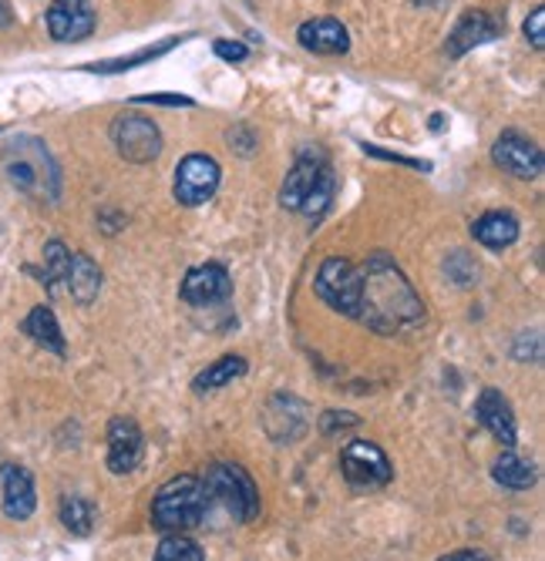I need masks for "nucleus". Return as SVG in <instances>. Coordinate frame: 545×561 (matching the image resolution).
<instances>
[{"instance_id": "1", "label": "nucleus", "mask_w": 545, "mask_h": 561, "mask_svg": "<svg viewBox=\"0 0 545 561\" xmlns=\"http://www.w3.org/2000/svg\"><path fill=\"white\" fill-rule=\"evenodd\" d=\"M351 320L381 336H401L424 323V299L415 293L401 266L384 252H374L357 266V299Z\"/></svg>"}, {"instance_id": "2", "label": "nucleus", "mask_w": 545, "mask_h": 561, "mask_svg": "<svg viewBox=\"0 0 545 561\" xmlns=\"http://www.w3.org/2000/svg\"><path fill=\"white\" fill-rule=\"evenodd\" d=\"M0 169H4L8 182L37 198V202H58L61 192V175H58V162L55 156L47 151V145L34 135H18L4 156H0Z\"/></svg>"}, {"instance_id": "3", "label": "nucleus", "mask_w": 545, "mask_h": 561, "mask_svg": "<svg viewBox=\"0 0 545 561\" xmlns=\"http://www.w3.org/2000/svg\"><path fill=\"white\" fill-rule=\"evenodd\" d=\"M337 192V175L320 148H304L296 156L283 188H280V206L289 213H304L307 219H320Z\"/></svg>"}, {"instance_id": "4", "label": "nucleus", "mask_w": 545, "mask_h": 561, "mask_svg": "<svg viewBox=\"0 0 545 561\" xmlns=\"http://www.w3.org/2000/svg\"><path fill=\"white\" fill-rule=\"evenodd\" d=\"M209 512V497L200 478L182 474L172 478L159 488L156 501H152V525L159 531H189V528H200L206 522Z\"/></svg>"}, {"instance_id": "5", "label": "nucleus", "mask_w": 545, "mask_h": 561, "mask_svg": "<svg viewBox=\"0 0 545 561\" xmlns=\"http://www.w3.org/2000/svg\"><path fill=\"white\" fill-rule=\"evenodd\" d=\"M203 488L209 504L216 501L226 515H232L242 525L260 515V491L253 478L236 465H213L203 478Z\"/></svg>"}, {"instance_id": "6", "label": "nucleus", "mask_w": 545, "mask_h": 561, "mask_svg": "<svg viewBox=\"0 0 545 561\" xmlns=\"http://www.w3.org/2000/svg\"><path fill=\"white\" fill-rule=\"evenodd\" d=\"M112 141L118 148V156L135 165L159 159V151H162V131L145 115H118L112 122Z\"/></svg>"}, {"instance_id": "7", "label": "nucleus", "mask_w": 545, "mask_h": 561, "mask_svg": "<svg viewBox=\"0 0 545 561\" xmlns=\"http://www.w3.org/2000/svg\"><path fill=\"white\" fill-rule=\"evenodd\" d=\"M223 182V169L213 156H185L175 169V198L182 206L195 209V206H206V202L216 195Z\"/></svg>"}, {"instance_id": "8", "label": "nucleus", "mask_w": 545, "mask_h": 561, "mask_svg": "<svg viewBox=\"0 0 545 561\" xmlns=\"http://www.w3.org/2000/svg\"><path fill=\"white\" fill-rule=\"evenodd\" d=\"M340 471L354 488H384L394 478L387 454L371 440H351L340 454Z\"/></svg>"}, {"instance_id": "9", "label": "nucleus", "mask_w": 545, "mask_h": 561, "mask_svg": "<svg viewBox=\"0 0 545 561\" xmlns=\"http://www.w3.org/2000/svg\"><path fill=\"white\" fill-rule=\"evenodd\" d=\"M317 296L330 306V310L351 317L354 313V299H357V266L351 260L330 256L314 279Z\"/></svg>"}, {"instance_id": "10", "label": "nucleus", "mask_w": 545, "mask_h": 561, "mask_svg": "<svg viewBox=\"0 0 545 561\" xmlns=\"http://www.w3.org/2000/svg\"><path fill=\"white\" fill-rule=\"evenodd\" d=\"M491 159L502 172H509V175H515L522 182H535L542 175V169H545L542 148L532 138L519 135V131H502L499 138H495Z\"/></svg>"}, {"instance_id": "11", "label": "nucleus", "mask_w": 545, "mask_h": 561, "mask_svg": "<svg viewBox=\"0 0 545 561\" xmlns=\"http://www.w3.org/2000/svg\"><path fill=\"white\" fill-rule=\"evenodd\" d=\"M98 14L91 0H52L47 8V34L61 44H78L94 34Z\"/></svg>"}, {"instance_id": "12", "label": "nucleus", "mask_w": 545, "mask_h": 561, "mask_svg": "<svg viewBox=\"0 0 545 561\" xmlns=\"http://www.w3.org/2000/svg\"><path fill=\"white\" fill-rule=\"evenodd\" d=\"M182 299L189 306H216V302H226L232 296V279H229V270L219 266V263H206V266H195L185 273L182 279Z\"/></svg>"}, {"instance_id": "13", "label": "nucleus", "mask_w": 545, "mask_h": 561, "mask_svg": "<svg viewBox=\"0 0 545 561\" xmlns=\"http://www.w3.org/2000/svg\"><path fill=\"white\" fill-rule=\"evenodd\" d=\"M145 454V437L132 417H115L109 424V471L112 474H128L138 468Z\"/></svg>"}, {"instance_id": "14", "label": "nucleus", "mask_w": 545, "mask_h": 561, "mask_svg": "<svg viewBox=\"0 0 545 561\" xmlns=\"http://www.w3.org/2000/svg\"><path fill=\"white\" fill-rule=\"evenodd\" d=\"M475 417L502 447H515V414H512V403L502 397V390L485 387L475 400Z\"/></svg>"}, {"instance_id": "15", "label": "nucleus", "mask_w": 545, "mask_h": 561, "mask_svg": "<svg viewBox=\"0 0 545 561\" xmlns=\"http://www.w3.org/2000/svg\"><path fill=\"white\" fill-rule=\"evenodd\" d=\"M502 31H506V24L495 21L491 14H485V11H465L462 21L455 24L452 37H449V44H444V50H449V58H462V55H468L472 47L495 41Z\"/></svg>"}, {"instance_id": "16", "label": "nucleus", "mask_w": 545, "mask_h": 561, "mask_svg": "<svg viewBox=\"0 0 545 561\" xmlns=\"http://www.w3.org/2000/svg\"><path fill=\"white\" fill-rule=\"evenodd\" d=\"M0 488H4V515L14 522H27L37 507L34 478L21 465H4L0 468Z\"/></svg>"}, {"instance_id": "17", "label": "nucleus", "mask_w": 545, "mask_h": 561, "mask_svg": "<svg viewBox=\"0 0 545 561\" xmlns=\"http://www.w3.org/2000/svg\"><path fill=\"white\" fill-rule=\"evenodd\" d=\"M296 41L314 50V55H347V47H351V34L333 18L304 21L300 31H296Z\"/></svg>"}, {"instance_id": "18", "label": "nucleus", "mask_w": 545, "mask_h": 561, "mask_svg": "<svg viewBox=\"0 0 545 561\" xmlns=\"http://www.w3.org/2000/svg\"><path fill=\"white\" fill-rule=\"evenodd\" d=\"M519 219L512 216V213H506V209H495V213H485L481 219H475V226H472V236H475V242H481L485 249H509L515 239H519Z\"/></svg>"}, {"instance_id": "19", "label": "nucleus", "mask_w": 545, "mask_h": 561, "mask_svg": "<svg viewBox=\"0 0 545 561\" xmlns=\"http://www.w3.org/2000/svg\"><path fill=\"white\" fill-rule=\"evenodd\" d=\"M68 293L75 302L81 306H91L98 299V293H102V270L94 266L91 256H84V252H71V266H68Z\"/></svg>"}, {"instance_id": "20", "label": "nucleus", "mask_w": 545, "mask_h": 561, "mask_svg": "<svg viewBox=\"0 0 545 561\" xmlns=\"http://www.w3.org/2000/svg\"><path fill=\"white\" fill-rule=\"evenodd\" d=\"M24 333L37 346L65 356V336H61V327H58V317H55L52 306H34V310L27 313V320H24Z\"/></svg>"}, {"instance_id": "21", "label": "nucleus", "mask_w": 545, "mask_h": 561, "mask_svg": "<svg viewBox=\"0 0 545 561\" xmlns=\"http://www.w3.org/2000/svg\"><path fill=\"white\" fill-rule=\"evenodd\" d=\"M491 474L502 488H512V491H529L535 484V468L529 461H522V457H515L512 447H506L499 454V461H495Z\"/></svg>"}, {"instance_id": "22", "label": "nucleus", "mask_w": 545, "mask_h": 561, "mask_svg": "<svg viewBox=\"0 0 545 561\" xmlns=\"http://www.w3.org/2000/svg\"><path fill=\"white\" fill-rule=\"evenodd\" d=\"M246 374V360L242 356H223V360H216L213 367H206L200 377L192 380V390L195 393H209V390H219L232 380H239Z\"/></svg>"}, {"instance_id": "23", "label": "nucleus", "mask_w": 545, "mask_h": 561, "mask_svg": "<svg viewBox=\"0 0 545 561\" xmlns=\"http://www.w3.org/2000/svg\"><path fill=\"white\" fill-rule=\"evenodd\" d=\"M61 525L71 531V535H91V528H94V504L88 501V497H81V494H68V497H61Z\"/></svg>"}, {"instance_id": "24", "label": "nucleus", "mask_w": 545, "mask_h": 561, "mask_svg": "<svg viewBox=\"0 0 545 561\" xmlns=\"http://www.w3.org/2000/svg\"><path fill=\"white\" fill-rule=\"evenodd\" d=\"M68 266H71V252H68V245H65V242H58V239H52V242L44 245L41 283H44L47 289H55L58 283H65V276H68Z\"/></svg>"}, {"instance_id": "25", "label": "nucleus", "mask_w": 545, "mask_h": 561, "mask_svg": "<svg viewBox=\"0 0 545 561\" xmlns=\"http://www.w3.org/2000/svg\"><path fill=\"white\" fill-rule=\"evenodd\" d=\"M179 41H182V37H169V41H162L159 47H141V50H135V55H128V58H118V61H102V65H88V71H102V75H112V71H128V68H135V65H141V61H156L159 55H166V50H172Z\"/></svg>"}, {"instance_id": "26", "label": "nucleus", "mask_w": 545, "mask_h": 561, "mask_svg": "<svg viewBox=\"0 0 545 561\" xmlns=\"http://www.w3.org/2000/svg\"><path fill=\"white\" fill-rule=\"evenodd\" d=\"M156 561H206V554H203V548L195 545L192 538H185V535H169V538L159 541Z\"/></svg>"}, {"instance_id": "27", "label": "nucleus", "mask_w": 545, "mask_h": 561, "mask_svg": "<svg viewBox=\"0 0 545 561\" xmlns=\"http://www.w3.org/2000/svg\"><path fill=\"white\" fill-rule=\"evenodd\" d=\"M444 273H449V279L455 286H472L475 276H478V266H475V260L468 256V252H452V256L444 260Z\"/></svg>"}, {"instance_id": "28", "label": "nucleus", "mask_w": 545, "mask_h": 561, "mask_svg": "<svg viewBox=\"0 0 545 561\" xmlns=\"http://www.w3.org/2000/svg\"><path fill=\"white\" fill-rule=\"evenodd\" d=\"M525 37H529V44L535 47V50H542L545 47V8H535L532 14H529V21H525Z\"/></svg>"}, {"instance_id": "29", "label": "nucleus", "mask_w": 545, "mask_h": 561, "mask_svg": "<svg viewBox=\"0 0 545 561\" xmlns=\"http://www.w3.org/2000/svg\"><path fill=\"white\" fill-rule=\"evenodd\" d=\"M216 55H219L223 61L239 65V61L250 58V50H246V44H239V41H216Z\"/></svg>"}, {"instance_id": "30", "label": "nucleus", "mask_w": 545, "mask_h": 561, "mask_svg": "<svg viewBox=\"0 0 545 561\" xmlns=\"http://www.w3.org/2000/svg\"><path fill=\"white\" fill-rule=\"evenodd\" d=\"M229 141H232V145H239V148H236L239 156H250V151L257 148V138H253V131H250V128H242V125H239L236 131H229Z\"/></svg>"}, {"instance_id": "31", "label": "nucleus", "mask_w": 545, "mask_h": 561, "mask_svg": "<svg viewBox=\"0 0 545 561\" xmlns=\"http://www.w3.org/2000/svg\"><path fill=\"white\" fill-rule=\"evenodd\" d=\"M138 101H148V105H169V108H175V105H192V98H185V94H145V98H138Z\"/></svg>"}, {"instance_id": "32", "label": "nucleus", "mask_w": 545, "mask_h": 561, "mask_svg": "<svg viewBox=\"0 0 545 561\" xmlns=\"http://www.w3.org/2000/svg\"><path fill=\"white\" fill-rule=\"evenodd\" d=\"M438 561H488V558L481 551H475V548H462V551H452V554H444Z\"/></svg>"}, {"instance_id": "33", "label": "nucleus", "mask_w": 545, "mask_h": 561, "mask_svg": "<svg viewBox=\"0 0 545 561\" xmlns=\"http://www.w3.org/2000/svg\"><path fill=\"white\" fill-rule=\"evenodd\" d=\"M14 18H11V4H8V0H0V27H8Z\"/></svg>"}]
</instances>
